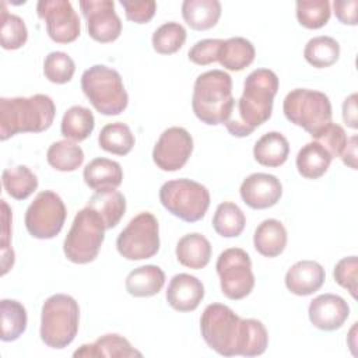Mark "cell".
<instances>
[{
  "label": "cell",
  "instance_id": "cell-1",
  "mask_svg": "<svg viewBox=\"0 0 358 358\" xmlns=\"http://www.w3.org/2000/svg\"><path fill=\"white\" fill-rule=\"evenodd\" d=\"M206 344L224 357L262 355L268 345V333L256 319H241L229 306L210 303L200 317Z\"/></svg>",
  "mask_w": 358,
  "mask_h": 358
},
{
  "label": "cell",
  "instance_id": "cell-2",
  "mask_svg": "<svg viewBox=\"0 0 358 358\" xmlns=\"http://www.w3.org/2000/svg\"><path fill=\"white\" fill-rule=\"evenodd\" d=\"M278 91V77L268 69L253 70L243 83V92L224 123L235 137L250 136L271 116L273 101Z\"/></svg>",
  "mask_w": 358,
  "mask_h": 358
},
{
  "label": "cell",
  "instance_id": "cell-3",
  "mask_svg": "<svg viewBox=\"0 0 358 358\" xmlns=\"http://www.w3.org/2000/svg\"><path fill=\"white\" fill-rule=\"evenodd\" d=\"M55 115V102L45 94L0 98V138L6 141L18 133L45 131L52 126Z\"/></svg>",
  "mask_w": 358,
  "mask_h": 358
},
{
  "label": "cell",
  "instance_id": "cell-4",
  "mask_svg": "<svg viewBox=\"0 0 358 358\" xmlns=\"http://www.w3.org/2000/svg\"><path fill=\"white\" fill-rule=\"evenodd\" d=\"M232 78L222 70H210L194 81L192 108L194 115L206 124H224L232 113Z\"/></svg>",
  "mask_w": 358,
  "mask_h": 358
},
{
  "label": "cell",
  "instance_id": "cell-5",
  "mask_svg": "<svg viewBox=\"0 0 358 358\" xmlns=\"http://www.w3.org/2000/svg\"><path fill=\"white\" fill-rule=\"evenodd\" d=\"M80 308L66 294L49 296L41 312V340L50 348L62 350L73 343L78 331Z\"/></svg>",
  "mask_w": 358,
  "mask_h": 358
},
{
  "label": "cell",
  "instance_id": "cell-6",
  "mask_svg": "<svg viewBox=\"0 0 358 358\" xmlns=\"http://www.w3.org/2000/svg\"><path fill=\"white\" fill-rule=\"evenodd\" d=\"M81 90L102 115H119L127 108L129 95L120 74L105 64H94L83 73Z\"/></svg>",
  "mask_w": 358,
  "mask_h": 358
},
{
  "label": "cell",
  "instance_id": "cell-7",
  "mask_svg": "<svg viewBox=\"0 0 358 358\" xmlns=\"http://www.w3.org/2000/svg\"><path fill=\"white\" fill-rule=\"evenodd\" d=\"M105 222L91 207L80 210L63 243L66 257L76 264H87L96 259L105 239Z\"/></svg>",
  "mask_w": 358,
  "mask_h": 358
},
{
  "label": "cell",
  "instance_id": "cell-8",
  "mask_svg": "<svg viewBox=\"0 0 358 358\" xmlns=\"http://www.w3.org/2000/svg\"><path fill=\"white\" fill-rule=\"evenodd\" d=\"M161 204L186 222L201 220L210 206V192L199 182L182 178L165 182L159 189Z\"/></svg>",
  "mask_w": 358,
  "mask_h": 358
},
{
  "label": "cell",
  "instance_id": "cell-9",
  "mask_svg": "<svg viewBox=\"0 0 358 358\" xmlns=\"http://www.w3.org/2000/svg\"><path fill=\"white\" fill-rule=\"evenodd\" d=\"M285 117L310 136L331 122V103L326 94L308 88H295L282 102Z\"/></svg>",
  "mask_w": 358,
  "mask_h": 358
},
{
  "label": "cell",
  "instance_id": "cell-10",
  "mask_svg": "<svg viewBox=\"0 0 358 358\" xmlns=\"http://www.w3.org/2000/svg\"><path fill=\"white\" fill-rule=\"evenodd\" d=\"M117 252L127 260H144L159 250V227L157 218L143 211L130 220L116 239Z\"/></svg>",
  "mask_w": 358,
  "mask_h": 358
},
{
  "label": "cell",
  "instance_id": "cell-11",
  "mask_svg": "<svg viewBox=\"0 0 358 358\" xmlns=\"http://www.w3.org/2000/svg\"><path fill=\"white\" fill-rule=\"evenodd\" d=\"M217 274L220 277L222 294L232 299H243L255 287L252 260L241 248H229L220 253L217 259Z\"/></svg>",
  "mask_w": 358,
  "mask_h": 358
},
{
  "label": "cell",
  "instance_id": "cell-12",
  "mask_svg": "<svg viewBox=\"0 0 358 358\" xmlns=\"http://www.w3.org/2000/svg\"><path fill=\"white\" fill-rule=\"evenodd\" d=\"M66 217L67 210L62 197L52 190H43L28 206L25 227L36 239H52L62 231Z\"/></svg>",
  "mask_w": 358,
  "mask_h": 358
},
{
  "label": "cell",
  "instance_id": "cell-13",
  "mask_svg": "<svg viewBox=\"0 0 358 358\" xmlns=\"http://www.w3.org/2000/svg\"><path fill=\"white\" fill-rule=\"evenodd\" d=\"M36 13L46 22V32L52 41L70 43L78 38L80 17L69 0H41L36 4Z\"/></svg>",
  "mask_w": 358,
  "mask_h": 358
},
{
  "label": "cell",
  "instance_id": "cell-14",
  "mask_svg": "<svg viewBox=\"0 0 358 358\" xmlns=\"http://www.w3.org/2000/svg\"><path fill=\"white\" fill-rule=\"evenodd\" d=\"M193 151V138L183 127H169L162 131L152 150L154 164L166 172L179 171Z\"/></svg>",
  "mask_w": 358,
  "mask_h": 358
},
{
  "label": "cell",
  "instance_id": "cell-15",
  "mask_svg": "<svg viewBox=\"0 0 358 358\" xmlns=\"http://www.w3.org/2000/svg\"><path fill=\"white\" fill-rule=\"evenodd\" d=\"M80 8L87 21L90 36L101 43L116 41L122 34V21L112 0H81Z\"/></svg>",
  "mask_w": 358,
  "mask_h": 358
},
{
  "label": "cell",
  "instance_id": "cell-16",
  "mask_svg": "<svg viewBox=\"0 0 358 358\" xmlns=\"http://www.w3.org/2000/svg\"><path fill=\"white\" fill-rule=\"evenodd\" d=\"M239 193L250 208L263 210L278 203L282 194V185L274 175L257 172L243 179Z\"/></svg>",
  "mask_w": 358,
  "mask_h": 358
},
{
  "label": "cell",
  "instance_id": "cell-17",
  "mask_svg": "<svg viewBox=\"0 0 358 358\" xmlns=\"http://www.w3.org/2000/svg\"><path fill=\"white\" fill-rule=\"evenodd\" d=\"M308 315L315 327L324 331H333L344 324L350 315V306L338 295L322 294L310 301Z\"/></svg>",
  "mask_w": 358,
  "mask_h": 358
},
{
  "label": "cell",
  "instance_id": "cell-18",
  "mask_svg": "<svg viewBox=\"0 0 358 358\" xmlns=\"http://www.w3.org/2000/svg\"><path fill=\"white\" fill-rule=\"evenodd\" d=\"M204 298L203 282L190 274L180 273L171 278L166 289L168 303L178 312L194 310Z\"/></svg>",
  "mask_w": 358,
  "mask_h": 358
},
{
  "label": "cell",
  "instance_id": "cell-19",
  "mask_svg": "<svg viewBox=\"0 0 358 358\" xmlns=\"http://www.w3.org/2000/svg\"><path fill=\"white\" fill-rule=\"evenodd\" d=\"M324 268L313 260H301L292 264L285 274V287L298 296L319 291L324 282Z\"/></svg>",
  "mask_w": 358,
  "mask_h": 358
},
{
  "label": "cell",
  "instance_id": "cell-20",
  "mask_svg": "<svg viewBox=\"0 0 358 358\" xmlns=\"http://www.w3.org/2000/svg\"><path fill=\"white\" fill-rule=\"evenodd\" d=\"M143 354L137 351L131 344L119 334H103L96 338L91 344H83L78 350L73 352L76 358H130V357H141Z\"/></svg>",
  "mask_w": 358,
  "mask_h": 358
},
{
  "label": "cell",
  "instance_id": "cell-21",
  "mask_svg": "<svg viewBox=\"0 0 358 358\" xmlns=\"http://www.w3.org/2000/svg\"><path fill=\"white\" fill-rule=\"evenodd\" d=\"M84 182L91 189H116L122 185L123 171L119 162L108 158H95L88 162L83 172Z\"/></svg>",
  "mask_w": 358,
  "mask_h": 358
},
{
  "label": "cell",
  "instance_id": "cell-22",
  "mask_svg": "<svg viewBox=\"0 0 358 358\" xmlns=\"http://www.w3.org/2000/svg\"><path fill=\"white\" fill-rule=\"evenodd\" d=\"M255 249L264 257H277L287 246V229L281 221L268 218L262 221L253 235Z\"/></svg>",
  "mask_w": 358,
  "mask_h": 358
},
{
  "label": "cell",
  "instance_id": "cell-23",
  "mask_svg": "<svg viewBox=\"0 0 358 358\" xmlns=\"http://www.w3.org/2000/svg\"><path fill=\"white\" fill-rule=\"evenodd\" d=\"M165 284V273L154 264L140 266L126 277V291L136 298H147L158 294Z\"/></svg>",
  "mask_w": 358,
  "mask_h": 358
},
{
  "label": "cell",
  "instance_id": "cell-24",
  "mask_svg": "<svg viewBox=\"0 0 358 358\" xmlns=\"http://www.w3.org/2000/svg\"><path fill=\"white\" fill-rule=\"evenodd\" d=\"M178 262L189 268H203L211 259V243L208 239L197 232L182 236L176 243Z\"/></svg>",
  "mask_w": 358,
  "mask_h": 358
},
{
  "label": "cell",
  "instance_id": "cell-25",
  "mask_svg": "<svg viewBox=\"0 0 358 358\" xmlns=\"http://www.w3.org/2000/svg\"><path fill=\"white\" fill-rule=\"evenodd\" d=\"M88 207L95 210L105 222L106 229L115 228L126 211V199L116 189L96 190L88 200Z\"/></svg>",
  "mask_w": 358,
  "mask_h": 358
},
{
  "label": "cell",
  "instance_id": "cell-26",
  "mask_svg": "<svg viewBox=\"0 0 358 358\" xmlns=\"http://www.w3.org/2000/svg\"><path fill=\"white\" fill-rule=\"evenodd\" d=\"M182 17L192 29H210L215 27L221 17V3L218 0H185L182 3Z\"/></svg>",
  "mask_w": 358,
  "mask_h": 358
},
{
  "label": "cell",
  "instance_id": "cell-27",
  "mask_svg": "<svg viewBox=\"0 0 358 358\" xmlns=\"http://www.w3.org/2000/svg\"><path fill=\"white\" fill-rule=\"evenodd\" d=\"M288 154V140L278 131H268L263 134L253 147V157L263 166L277 168L287 161Z\"/></svg>",
  "mask_w": 358,
  "mask_h": 358
},
{
  "label": "cell",
  "instance_id": "cell-28",
  "mask_svg": "<svg viewBox=\"0 0 358 358\" xmlns=\"http://www.w3.org/2000/svg\"><path fill=\"white\" fill-rule=\"evenodd\" d=\"M255 55V46L250 41L235 36L222 42L217 62L227 70L241 71L253 63Z\"/></svg>",
  "mask_w": 358,
  "mask_h": 358
},
{
  "label": "cell",
  "instance_id": "cell-29",
  "mask_svg": "<svg viewBox=\"0 0 358 358\" xmlns=\"http://www.w3.org/2000/svg\"><path fill=\"white\" fill-rule=\"evenodd\" d=\"M330 154L316 141L305 144L296 155V169L306 179H317L324 175L331 162Z\"/></svg>",
  "mask_w": 358,
  "mask_h": 358
},
{
  "label": "cell",
  "instance_id": "cell-30",
  "mask_svg": "<svg viewBox=\"0 0 358 358\" xmlns=\"http://www.w3.org/2000/svg\"><path fill=\"white\" fill-rule=\"evenodd\" d=\"M95 119L88 108L74 105L69 108L62 119L60 131L67 140L84 141L94 130Z\"/></svg>",
  "mask_w": 358,
  "mask_h": 358
},
{
  "label": "cell",
  "instance_id": "cell-31",
  "mask_svg": "<svg viewBox=\"0 0 358 358\" xmlns=\"http://www.w3.org/2000/svg\"><path fill=\"white\" fill-rule=\"evenodd\" d=\"M1 179L4 190L15 200L28 199L38 187L36 175L25 165L6 168Z\"/></svg>",
  "mask_w": 358,
  "mask_h": 358
},
{
  "label": "cell",
  "instance_id": "cell-32",
  "mask_svg": "<svg viewBox=\"0 0 358 358\" xmlns=\"http://www.w3.org/2000/svg\"><path fill=\"white\" fill-rule=\"evenodd\" d=\"M0 316H1V336L3 341L17 340L27 329L28 317L27 310L15 299H1L0 302Z\"/></svg>",
  "mask_w": 358,
  "mask_h": 358
},
{
  "label": "cell",
  "instance_id": "cell-33",
  "mask_svg": "<svg viewBox=\"0 0 358 358\" xmlns=\"http://www.w3.org/2000/svg\"><path fill=\"white\" fill-rule=\"evenodd\" d=\"M303 56L305 60L316 69L330 67L340 57V45L331 36H315L308 41L303 49Z\"/></svg>",
  "mask_w": 358,
  "mask_h": 358
},
{
  "label": "cell",
  "instance_id": "cell-34",
  "mask_svg": "<svg viewBox=\"0 0 358 358\" xmlns=\"http://www.w3.org/2000/svg\"><path fill=\"white\" fill-rule=\"evenodd\" d=\"M98 144L102 150L116 154L126 155L134 145V136L130 127L122 122L108 123L103 126L98 136Z\"/></svg>",
  "mask_w": 358,
  "mask_h": 358
},
{
  "label": "cell",
  "instance_id": "cell-35",
  "mask_svg": "<svg viewBox=\"0 0 358 358\" xmlns=\"http://www.w3.org/2000/svg\"><path fill=\"white\" fill-rule=\"evenodd\" d=\"M46 159L52 168L60 172H71L84 162V151L76 143L60 140L53 143L46 152Z\"/></svg>",
  "mask_w": 358,
  "mask_h": 358
},
{
  "label": "cell",
  "instance_id": "cell-36",
  "mask_svg": "<svg viewBox=\"0 0 358 358\" xmlns=\"http://www.w3.org/2000/svg\"><path fill=\"white\" fill-rule=\"evenodd\" d=\"M246 224L243 211L232 201H224L218 204L214 217L213 228L224 238H236L242 234Z\"/></svg>",
  "mask_w": 358,
  "mask_h": 358
},
{
  "label": "cell",
  "instance_id": "cell-37",
  "mask_svg": "<svg viewBox=\"0 0 358 358\" xmlns=\"http://www.w3.org/2000/svg\"><path fill=\"white\" fill-rule=\"evenodd\" d=\"M1 46L7 50H15L25 45L28 39V29L21 17L15 14H10L6 10V3H1Z\"/></svg>",
  "mask_w": 358,
  "mask_h": 358
},
{
  "label": "cell",
  "instance_id": "cell-38",
  "mask_svg": "<svg viewBox=\"0 0 358 358\" xmlns=\"http://www.w3.org/2000/svg\"><path fill=\"white\" fill-rule=\"evenodd\" d=\"M186 41V29L179 22H165L152 34V48L159 55L178 52Z\"/></svg>",
  "mask_w": 358,
  "mask_h": 358
},
{
  "label": "cell",
  "instance_id": "cell-39",
  "mask_svg": "<svg viewBox=\"0 0 358 358\" xmlns=\"http://www.w3.org/2000/svg\"><path fill=\"white\" fill-rule=\"evenodd\" d=\"M330 3L327 0L296 1L298 22L308 29H319L324 27L330 18Z\"/></svg>",
  "mask_w": 358,
  "mask_h": 358
},
{
  "label": "cell",
  "instance_id": "cell-40",
  "mask_svg": "<svg viewBox=\"0 0 358 358\" xmlns=\"http://www.w3.org/2000/svg\"><path fill=\"white\" fill-rule=\"evenodd\" d=\"M76 71L74 60L64 52H50L43 60V74L55 84L69 83Z\"/></svg>",
  "mask_w": 358,
  "mask_h": 358
},
{
  "label": "cell",
  "instance_id": "cell-41",
  "mask_svg": "<svg viewBox=\"0 0 358 358\" xmlns=\"http://www.w3.org/2000/svg\"><path fill=\"white\" fill-rule=\"evenodd\" d=\"M312 137L330 154L331 158H337L341 155L348 140L344 129L340 124L333 122L326 124Z\"/></svg>",
  "mask_w": 358,
  "mask_h": 358
},
{
  "label": "cell",
  "instance_id": "cell-42",
  "mask_svg": "<svg viewBox=\"0 0 358 358\" xmlns=\"http://www.w3.org/2000/svg\"><path fill=\"white\" fill-rule=\"evenodd\" d=\"M357 273H358V260L357 256H348L337 262L333 270L334 281L345 288L352 298H357Z\"/></svg>",
  "mask_w": 358,
  "mask_h": 358
},
{
  "label": "cell",
  "instance_id": "cell-43",
  "mask_svg": "<svg viewBox=\"0 0 358 358\" xmlns=\"http://www.w3.org/2000/svg\"><path fill=\"white\" fill-rule=\"evenodd\" d=\"M11 236V210L7 206L6 200H1V274H7V271L13 267L15 256L14 250L10 246Z\"/></svg>",
  "mask_w": 358,
  "mask_h": 358
},
{
  "label": "cell",
  "instance_id": "cell-44",
  "mask_svg": "<svg viewBox=\"0 0 358 358\" xmlns=\"http://www.w3.org/2000/svg\"><path fill=\"white\" fill-rule=\"evenodd\" d=\"M222 39H203L196 42L187 52L190 62L199 66H207L218 59V52L222 45Z\"/></svg>",
  "mask_w": 358,
  "mask_h": 358
},
{
  "label": "cell",
  "instance_id": "cell-45",
  "mask_svg": "<svg viewBox=\"0 0 358 358\" xmlns=\"http://www.w3.org/2000/svg\"><path fill=\"white\" fill-rule=\"evenodd\" d=\"M122 7L124 8L126 18L129 21L137 22V24H145L148 22L157 10V3L152 0H145V1H120Z\"/></svg>",
  "mask_w": 358,
  "mask_h": 358
},
{
  "label": "cell",
  "instance_id": "cell-46",
  "mask_svg": "<svg viewBox=\"0 0 358 358\" xmlns=\"http://www.w3.org/2000/svg\"><path fill=\"white\" fill-rule=\"evenodd\" d=\"M337 20L345 25H357V0H336L333 3Z\"/></svg>",
  "mask_w": 358,
  "mask_h": 358
},
{
  "label": "cell",
  "instance_id": "cell-47",
  "mask_svg": "<svg viewBox=\"0 0 358 358\" xmlns=\"http://www.w3.org/2000/svg\"><path fill=\"white\" fill-rule=\"evenodd\" d=\"M343 119L344 123L351 127H358V117H357V94H351L343 102Z\"/></svg>",
  "mask_w": 358,
  "mask_h": 358
},
{
  "label": "cell",
  "instance_id": "cell-48",
  "mask_svg": "<svg viewBox=\"0 0 358 358\" xmlns=\"http://www.w3.org/2000/svg\"><path fill=\"white\" fill-rule=\"evenodd\" d=\"M343 162L352 169H357V136L347 140V144L340 155Z\"/></svg>",
  "mask_w": 358,
  "mask_h": 358
}]
</instances>
